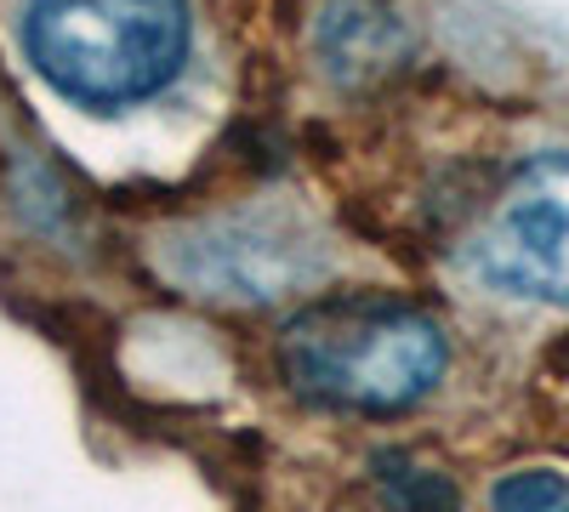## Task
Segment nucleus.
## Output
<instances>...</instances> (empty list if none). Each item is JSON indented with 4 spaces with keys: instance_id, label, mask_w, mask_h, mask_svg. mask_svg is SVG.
Wrapping results in <instances>:
<instances>
[{
    "instance_id": "f257e3e1",
    "label": "nucleus",
    "mask_w": 569,
    "mask_h": 512,
    "mask_svg": "<svg viewBox=\"0 0 569 512\" xmlns=\"http://www.w3.org/2000/svg\"><path fill=\"white\" fill-rule=\"evenodd\" d=\"M279 364L313 404L388 415L433 393L445 377V331L399 297H330L284 324Z\"/></svg>"
},
{
    "instance_id": "f03ea898",
    "label": "nucleus",
    "mask_w": 569,
    "mask_h": 512,
    "mask_svg": "<svg viewBox=\"0 0 569 512\" xmlns=\"http://www.w3.org/2000/svg\"><path fill=\"white\" fill-rule=\"evenodd\" d=\"M23 58L80 109L142 103L188 58V0H29Z\"/></svg>"
},
{
    "instance_id": "7ed1b4c3",
    "label": "nucleus",
    "mask_w": 569,
    "mask_h": 512,
    "mask_svg": "<svg viewBox=\"0 0 569 512\" xmlns=\"http://www.w3.org/2000/svg\"><path fill=\"white\" fill-rule=\"evenodd\" d=\"M472 268L536 302H569V154H536L479 228Z\"/></svg>"
},
{
    "instance_id": "20e7f679",
    "label": "nucleus",
    "mask_w": 569,
    "mask_h": 512,
    "mask_svg": "<svg viewBox=\"0 0 569 512\" xmlns=\"http://www.w3.org/2000/svg\"><path fill=\"white\" fill-rule=\"evenodd\" d=\"M319 46H325L330 69L359 80V74L388 69V58L399 52V23L382 0H330Z\"/></svg>"
},
{
    "instance_id": "39448f33",
    "label": "nucleus",
    "mask_w": 569,
    "mask_h": 512,
    "mask_svg": "<svg viewBox=\"0 0 569 512\" xmlns=\"http://www.w3.org/2000/svg\"><path fill=\"white\" fill-rule=\"evenodd\" d=\"M376 490H382L388 512H456V484L433 468H421L410 455H376Z\"/></svg>"
},
{
    "instance_id": "423d86ee",
    "label": "nucleus",
    "mask_w": 569,
    "mask_h": 512,
    "mask_svg": "<svg viewBox=\"0 0 569 512\" xmlns=\"http://www.w3.org/2000/svg\"><path fill=\"white\" fill-rule=\"evenodd\" d=\"M496 512H569V479L552 468H525L496 484Z\"/></svg>"
}]
</instances>
